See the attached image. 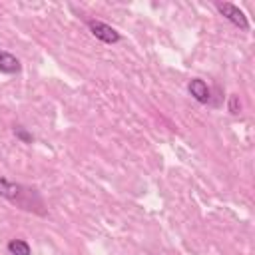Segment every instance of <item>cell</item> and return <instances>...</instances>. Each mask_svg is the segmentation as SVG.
Instances as JSON below:
<instances>
[{"label":"cell","mask_w":255,"mask_h":255,"mask_svg":"<svg viewBox=\"0 0 255 255\" xmlns=\"http://www.w3.org/2000/svg\"><path fill=\"white\" fill-rule=\"evenodd\" d=\"M0 197L8 199L12 205H16L24 211H30L36 215H46V203L38 189L28 187L18 181H12L2 175H0Z\"/></svg>","instance_id":"1"},{"label":"cell","mask_w":255,"mask_h":255,"mask_svg":"<svg viewBox=\"0 0 255 255\" xmlns=\"http://www.w3.org/2000/svg\"><path fill=\"white\" fill-rule=\"evenodd\" d=\"M215 8H217V12H219L227 22H231L235 28H239V30H243V32H249V28H251L249 18L245 16V12H243L239 6L231 4V2H217Z\"/></svg>","instance_id":"2"},{"label":"cell","mask_w":255,"mask_h":255,"mask_svg":"<svg viewBox=\"0 0 255 255\" xmlns=\"http://www.w3.org/2000/svg\"><path fill=\"white\" fill-rule=\"evenodd\" d=\"M86 26L90 28L92 36L98 38V40L104 42V44H118V42L122 40V34H120L116 28H112L110 24L102 22V20H94V18H90V20H86Z\"/></svg>","instance_id":"3"},{"label":"cell","mask_w":255,"mask_h":255,"mask_svg":"<svg viewBox=\"0 0 255 255\" xmlns=\"http://www.w3.org/2000/svg\"><path fill=\"white\" fill-rule=\"evenodd\" d=\"M187 92H189V96L195 102H199V104H211V88L201 78H191L187 82Z\"/></svg>","instance_id":"4"},{"label":"cell","mask_w":255,"mask_h":255,"mask_svg":"<svg viewBox=\"0 0 255 255\" xmlns=\"http://www.w3.org/2000/svg\"><path fill=\"white\" fill-rule=\"evenodd\" d=\"M20 70H22L20 60H18L14 54H10L8 50H2V48H0V72H2V74H8V76H14V74H18Z\"/></svg>","instance_id":"5"},{"label":"cell","mask_w":255,"mask_h":255,"mask_svg":"<svg viewBox=\"0 0 255 255\" xmlns=\"http://www.w3.org/2000/svg\"><path fill=\"white\" fill-rule=\"evenodd\" d=\"M6 249H8L10 255H32V247L24 239H10Z\"/></svg>","instance_id":"6"},{"label":"cell","mask_w":255,"mask_h":255,"mask_svg":"<svg viewBox=\"0 0 255 255\" xmlns=\"http://www.w3.org/2000/svg\"><path fill=\"white\" fill-rule=\"evenodd\" d=\"M14 135H16L22 143H32V141H34V135H32L26 128H22V126H14Z\"/></svg>","instance_id":"7"},{"label":"cell","mask_w":255,"mask_h":255,"mask_svg":"<svg viewBox=\"0 0 255 255\" xmlns=\"http://www.w3.org/2000/svg\"><path fill=\"white\" fill-rule=\"evenodd\" d=\"M227 110H229V114L231 116H239V112H241V102H239V96H229V102H227Z\"/></svg>","instance_id":"8"}]
</instances>
